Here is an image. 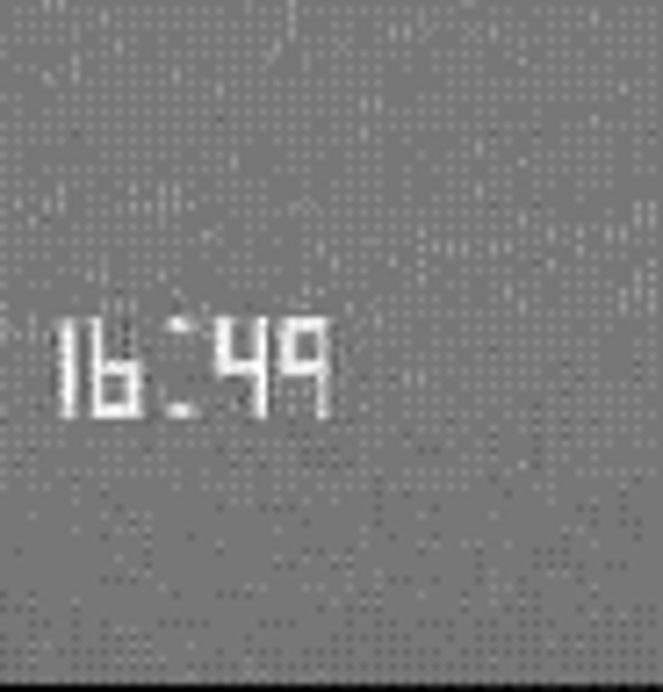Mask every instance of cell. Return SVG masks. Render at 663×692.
Segmentation results:
<instances>
[{
    "mask_svg": "<svg viewBox=\"0 0 663 692\" xmlns=\"http://www.w3.org/2000/svg\"><path fill=\"white\" fill-rule=\"evenodd\" d=\"M94 404H101V412H130V404H138V375L130 369H101L94 375Z\"/></svg>",
    "mask_w": 663,
    "mask_h": 692,
    "instance_id": "6da1fadb",
    "label": "cell"
},
{
    "mask_svg": "<svg viewBox=\"0 0 663 692\" xmlns=\"http://www.w3.org/2000/svg\"><path fill=\"white\" fill-rule=\"evenodd\" d=\"M224 361H232V369H246V361H253V332H246V324H232V347H224Z\"/></svg>",
    "mask_w": 663,
    "mask_h": 692,
    "instance_id": "7a4b0ae2",
    "label": "cell"
}]
</instances>
